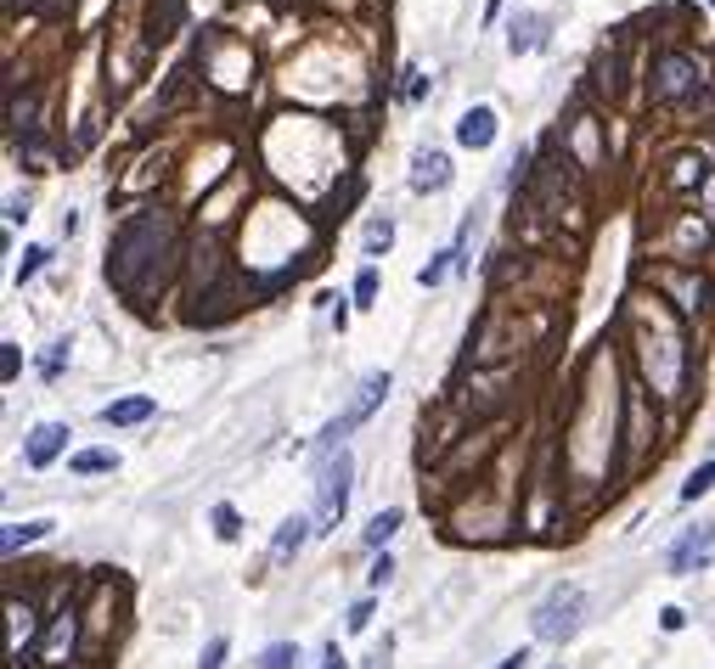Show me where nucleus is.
<instances>
[{
  "instance_id": "1",
  "label": "nucleus",
  "mask_w": 715,
  "mask_h": 669,
  "mask_svg": "<svg viewBox=\"0 0 715 669\" xmlns=\"http://www.w3.org/2000/svg\"><path fill=\"white\" fill-rule=\"evenodd\" d=\"M170 259H175V220H170V214H136V220L119 231V243H113L108 282L124 287V293H136V298H147V276H141V271L164 276Z\"/></svg>"
},
{
  "instance_id": "2",
  "label": "nucleus",
  "mask_w": 715,
  "mask_h": 669,
  "mask_svg": "<svg viewBox=\"0 0 715 669\" xmlns=\"http://www.w3.org/2000/svg\"><path fill=\"white\" fill-rule=\"evenodd\" d=\"M580 619H587V591L580 585H552L546 596H541V608L530 614V630H535V642H575V630H580Z\"/></svg>"
},
{
  "instance_id": "3",
  "label": "nucleus",
  "mask_w": 715,
  "mask_h": 669,
  "mask_svg": "<svg viewBox=\"0 0 715 669\" xmlns=\"http://www.w3.org/2000/svg\"><path fill=\"white\" fill-rule=\"evenodd\" d=\"M349 479H355V456L333 450L321 456V479H316V534H333L349 512Z\"/></svg>"
},
{
  "instance_id": "4",
  "label": "nucleus",
  "mask_w": 715,
  "mask_h": 669,
  "mask_svg": "<svg viewBox=\"0 0 715 669\" xmlns=\"http://www.w3.org/2000/svg\"><path fill=\"white\" fill-rule=\"evenodd\" d=\"M383 394H389V372H372V377H361V388H355V399L344 406V417H333L328 428H321V456H333V450H344L338 439L344 433H355L378 406H383Z\"/></svg>"
},
{
  "instance_id": "5",
  "label": "nucleus",
  "mask_w": 715,
  "mask_h": 669,
  "mask_svg": "<svg viewBox=\"0 0 715 669\" xmlns=\"http://www.w3.org/2000/svg\"><path fill=\"white\" fill-rule=\"evenodd\" d=\"M715 562V523H699V529H688L681 541L665 552V568L670 574H699V568H710Z\"/></svg>"
},
{
  "instance_id": "6",
  "label": "nucleus",
  "mask_w": 715,
  "mask_h": 669,
  "mask_svg": "<svg viewBox=\"0 0 715 669\" xmlns=\"http://www.w3.org/2000/svg\"><path fill=\"white\" fill-rule=\"evenodd\" d=\"M699 85V62L681 57V51H665L654 62V96H665V102H676V96H688Z\"/></svg>"
},
{
  "instance_id": "7",
  "label": "nucleus",
  "mask_w": 715,
  "mask_h": 669,
  "mask_svg": "<svg viewBox=\"0 0 715 669\" xmlns=\"http://www.w3.org/2000/svg\"><path fill=\"white\" fill-rule=\"evenodd\" d=\"M69 439H74L69 422H35L28 428V445H23V461L28 467H51L62 450H69Z\"/></svg>"
},
{
  "instance_id": "8",
  "label": "nucleus",
  "mask_w": 715,
  "mask_h": 669,
  "mask_svg": "<svg viewBox=\"0 0 715 669\" xmlns=\"http://www.w3.org/2000/svg\"><path fill=\"white\" fill-rule=\"evenodd\" d=\"M659 287H670L676 298H670V305H676V315H699L704 310V276L699 271H659Z\"/></svg>"
},
{
  "instance_id": "9",
  "label": "nucleus",
  "mask_w": 715,
  "mask_h": 669,
  "mask_svg": "<svg viewBox=\"0 0 715 669\" xmlns=\"http://www.w3.org/2000/svg\"><path fill=\"white\" fill-rule=\"evenodd\" d=\"M457 141L468 147V152H484L496 141V108H468L463 119H457Z\"/></svg>"
},
{
  "instance_id": "10",
  "label": "nucleus",
  "mask_w": 715,
  "mask_h": 669,
  "mask_svg": "<svg viewBox=\"0 0 715 669\" xmlns=\"http://www.w3.org/2000/svg\"><path fill=\"white\" fill-rule=\"evenodd\" d=\"M451 186V158L445 152H417L411 158V191H445Z\"/></svg>"
},
{
  "instance_id": "11",
  "label": "nucleus",
  "mask_w": 715,
  "mask_h": 669,
  "mask_svg": "<svg viewBox=\"0 0 715 669\" xmlns=\"http://www.w3.org/2000/svg\"><path fill=\"white\" fill-rule=\"evenodd\" d=\"M158 406H152V394H130V399H113V406H102V422L108 428H136V422H147Z\"/></svg>"
},
{
  "instance_id": "12",
  "label": "nucleus",
  "mask_w": 715,
  "mask_h": 669,
  "mask_svg": "<svg viewBox=\"0 0 715 669\" xmlns=\"http://www.w3.org/2000/svg\"><path fill=\"white\" fill-rule=\"evenodd\" d=\"M46 534H51V523H46V518H35V523H7V534H0V552H7V557H17L23 546L46 541Z\"/></svg>"
},
{
  "instance_id": "13",
  "label": "nucleus",
  "mask_w": 715,
  "mask_h": 669,
  "mask_svg": "<svg viewBox=\"0 0 715 669\" xmlns=\"http://www.w3.org/2000/svg\"><path fill=\"white\" fill-rule=\"evenodd\" d=\"M305 534H316V529H310L305 518H287V523L276 529V541H271V557H276V562H287V557H294V552L305 546Z\"/></svg>"
},
{
  "instance_id": "14",
  "label": "nucleus",
  "mask_w": 715,
  "mask_h": 669,
  "mask_svg": "<svg viewBox=\"0 0 715 669\" xmlns=\"http://www.w3.org/2000/svg\"><path fill=\"white\" fill-rule=\"evenodd\" d=\"M259 669H299V647L294 642H271L259 653Z\"/></svg>"
},
{
  "instance_id": "15",
  "label": "nucleus",
  "mask_w": 715,
  "mask_h": 669,
  "mask_svg": "<svg viewBox=\"0 0 715 669\" xmlns=\"http://www.w3.org/2000/svg\"><path fill=\"white\" fill-rule=\"evenodd\" d=\"M69 467H74V473H113L119 456H113V450H79Z\"/></svg>"
},
{
  "instance_id": "16",
  "label": "nucleus",
  "mask_w": 715,
  "mask_h": 669,
  "mask_svg": "<svg viewBox=\"0 0 715 669\" xmlns=\"http://www.w3.org/2000/svg\"><path fill=\"white\" fill-rule=\"evenodd\" d=\"M535 28H541V17H530V12H525V17H513L507 51H513V57H518V51H530V46H535Z\"/></svg>"
},
{
  "instance_id": "17",
  "label": "nucleus",
  "mask_w": 715,
  "mask_h": 669,
  "mask_svg": "<svg viewBox=\"0 0 715 669\" xmlns=\"http://www.w3.org/2000/svg\"><path fill=\"white\" fill-rule=\"evenodd\" d=\"M400 529V507H383L372 523H367V546H383L389 541V534H395Z\"/></svg>"
},
{
  "instance_id": "18",
  "label": "nucleus",
  "mask_w": 715,
  "mask_h": 669,
  "mask_svg": "<svg viewBox=\"0 0 715 669\" xmlns=\"http://www.w3.org/2000/svg\"><path fill=\"white\" fill-rule=\"evenodd\" d=\"M710 484H715V461H699L693 473H688V484H681V500H699Z\"/></svg>"
},
{
  "instance_id": "19",
  "label": "nucleus",
  "mask_w": 715,
  "mask_h": 669,
  "mask_svg": "<svg viewBox=\"0 0 715 669\" xmlns=\"http://www.w3.org/2000/svg\"><path fill=\"white\" fill-rule=\"evenodd\" d=\"M451 259H457V248L434 253V259H429V264H422V271H417V282H422V287H440V282H445V271H451Z\"/></svg>"
},
{
  "instance_id": "20",
  "label": "nucleus",
  "mask_w": 715,
  "mask_h": 669,
  "mask_svg": "<svg viewBox=\"0 0 715 669\" xmlns=\"http://www.w3.org/2000/svg\"><path fill=\"white\" fill-rule=\"evenodd\" d=\"M389 243H395V225H389V220H372V225H367V259L389 253Z\"/></svg>"
},
{
  "instance_id": "21",
  "label": "nucleus",
  "mask_w": 715,
  "mask_h": 669,
  "mask_svg": "<svg viewBox=\"0 0 715 669\" xmlns=\"http://www.w3.org/2000/svg\"><path fill=\"white\" fill-rule=\"evenodd\" d=\"M62 366H69V344H51V349L40 355V377L57 383V377H62Z\"/></svg>"
},
{
  "instance_id": "22",
  "label": "nucleus",
  "mask_w": 715,
  "mask_h": 669,
  "mask_svg": "<svg viewBox=\"0 0 715 669\" xmlns=\"http://www.w3.org/2000/svg\"><path fill=\"white\" fill-rule=\"evenodd\" d=\"M51 253L46 248H23V259H17V282H35L40 276V264H46Z\"/></svg>"
},
{
  "instance_id": "23",
  "label": "nucleus",
  "mask_w": 715,
  "mask_h": 669,
  "mask_svg": "<svg viewBox=\"0 0 715 669\" xmlns=\"http://www.w3.org/2000/svg\"><path fill=\"white\" fill-rule=\"evenodd\" d=\"M214 534H220V541H237V534H243V518H237L232 507H214Z\"/></svg>"
},
{
  "instance_id": "24",
  "label": "nucleus",
  "mask_w": 715,
  "mask_h": 669,
  "mask_svg": "<svg viewBox=\"0 0 715 669\" xmlns=\"http://www.w3.org/2000/svg\"><path fill=\"white\" fill-rule=\"evenodd\" d=\"M372 298H378V271L367 264V271L355 276V305H372Z\"/></svg>"
},
{
  "instance_id": "25",
  "label": "nucleus",
  "mask_w": 715,
  "mask_h": 669,
  "mask_svg": "<svg viewBox=\"0 0 715 669\" xmlns=\"http://www.w3.org/2000/svg\"><path fill=\"white\" fill-rule=\"evenodd\" d=\"M17 366H23L17 344H0V377H7V383H17Z\"/></svg>"
},
{
  "instance_id": "26",
  "label": "nucleus",
  "mask_w": 715,
  "mask_h": 669,
  "mask_svg": "<svg viewBox=\"0 0 715 669\" xmlns=\"http://www.w3.org/2000/svg\"><path fill=\"white\" fill-rule=\"evenodd\" d=\"M198 669H225V635H214V642L204 647V658H198Z\"/></svg>"
},
{
  "instance_id": "27",
  "label": "nucleus",
  "mask_w": 715,
  "mask_h": 669,
  "mask_svg": "<svg viewBox=\"0 0 715 669\" xmlns=\"http://www.w3.org/2000/svg\"><path fill=\"white\" fill-rule=\"evenodd\" d=\"M389 574H395V562H389V552H383V557L372 562V574H367V580H372V591H383V585H389Z\"/></svg>"
},
{
  "instance_id": "28",
  "label": "nucleus",
  "mask_w": 715,
  "mask_h": 669,
  "mask_svg": "<svg viewBox=\"0 0 715 669\" xmlns=\"http://www.w3.org/2000/svg\"><path fill=\"white\" fill-rule=\"evenodd\" d=\"M344 624H349V630H367V624H372V602H355Z\"/></svg>"
},
{
  "instance_id": "29",
  "label": "nucleus",
  "mask_w": 715,
  "mask_h": 669,
  "mask_svg": "<svg viewBox=\"0 0 715 669\" xmlns=\"http://www.w3.org/2000/svg\"><path fill=\"white\" fill-rule=\"evenodd\" d=\"M316 669H344V653H338V642H328V647H321V664Z\"/></svg>"
},
{
  "instance_id": "30",
  "label": "nucleus",
  "mask_w": 715,
  "mask_h": 669,
  "mask_svg": "<svg viewBox=\"0 0 715 669\" xmlns=\"http://www.w3.org/2000/svg\"><path fill=\"white\" fill-rule=\"evenodd\" d=\"M681 624H688V614H681V608H665V614H659V630H670V635H676Z\"/></svg>"
},
{
  "instance_id": "31",
  "label": "nucleus",
  "mask_w": 715,
  "mask_h": 669,
  "mask_svg": "<svg viewBox=\"0 0 715 669\" xmlns=\"http://www.w3.org/2000/svg\"><path fill=\"white\" fill-rule=\"evenodd\" d=\"M525 664H530V653H525V647H518V653H507V658H502L496 669H525Z\"/></svg>"
},
{
  "instance_id": "32",
  "label": "nucleus",
  "mask_w": 715,
  "mask_h": 669,
  "mask_svg": "<svg viewBox=\"0 0 715 669\" xmlns=\"http://www.w3.org/2000/svg\"><path fill=\"white\" fill-rule=\"evenodd\" d=\"M367 669H389V647H378V653L367 658Z\"/></svg>"
},
{
  "instance_id": "33",
  "label": "nucleus",
  "mask_w": 715,
  "mask_h": 669,
  "mask_svg": "<svg viewBox=\"0 0 715 669\" xmlns=\"http://www.w3.org/2000/svg\"><path fill=\"white\" fill-rule=\"evenodd\" d=\"M710 7H715V0H710Z\"/></svg>"
}]
</instances>
